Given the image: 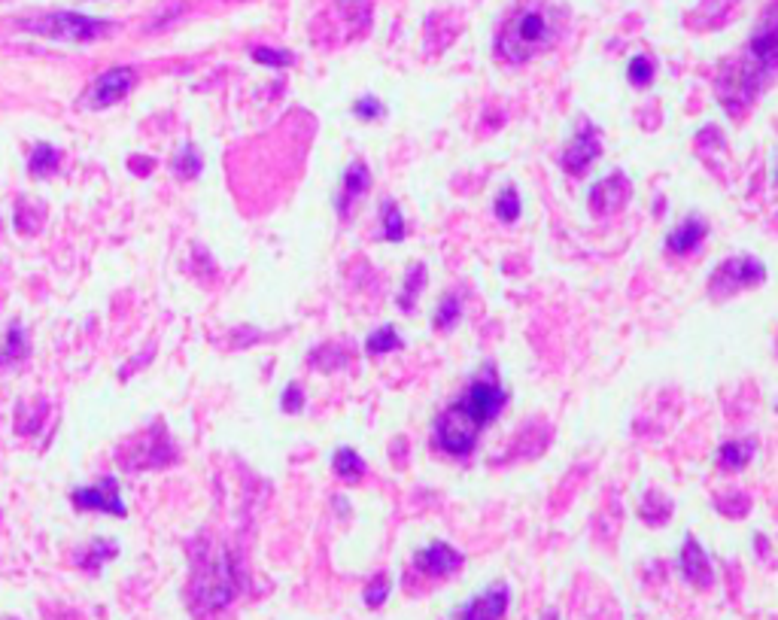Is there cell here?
I'll use <instances>...</instances> for the list:
<instances>
[{"mask_svg": "<svg viewBox=\"0 0 778 620\" xmlns=\"http://www.w3.org/2000/svg\"><path fill=\"white\" fill-rule=\"evenodd\" d=\"M775 73H778V4H769L760 13L739 58L727 61L715 80V95L727 110V116L742 119Z\"/></svg>", "mask_w": 778, "mask_h": 620, "instance_id": "obj_2", "label": "cell"}, {"mask_svg": "<svg viewBox=\"0 0 778 620\" xmlns=\"http://www.w3.org/2000/svg\"><path fill=\"white\" fill-rule=\"evenodd\" d=\"M766 280V265L757 259V256H730V259H724L715 271H712V277H709V295L715 298V301H724V298H730V295H736V292H742V289H754V286H760Z\"/></svg>", "mask_w": 778, "mask_h": 620, "instance_id": "obj_6", "label": "cell"}, {"mask_svg": "<svg viewBox=\"0 0 778 620\" xmlns=\"http://www.w3.org/2000/svg\"><path fill=\"white\" fill-rule=\"evenodd\" d=\"M627 80L633 89H651L654 80H657V61L651 55H633L630 64H627Z\"/></svg>", "mask_w": 778, "mask_h": 620, "instance_id": "obj_24", "label": "cell"}, {"mask_svg": "<svg viewBox=\"0 0 778 620\" xmlns=\"http://www.w3.org/2000/svg\"><path fill=\"white\" fill-rule=\"evenodd\" d=\"M380 225H383L380 228L383 241H389V244H402L405 241L408 225H405L402 207L393 198H383V204H380Z\"/></svg>", "mask_w": 778, "mask_h": 620, "instance_id": "obj_20", "label": "cell"}, {"mask_svg": "<svg viewBox=\"0 0 778 620\" xmlns=\"http://www.w3.org/2000/svg\"><path fill=\"white\" fill-rule=\"evenodd\" d=\"M602 155V134L599 125H593L587 116H578L575 122V134L566 143L563 155H560V165L569 177H587L590 165Z\"/></svg>", "mask_w": 778, "mask_h": 620, "instance_id": "obj_7", "label": "cell"}, {"mask_svg": "<svg viewBox=\"0 0 778 620\" xmlns=\"http://www.w3.org/2000/svg\"><path fill=\"white\" fill-rule=\"evenodd\" d=\"M70 502L76 511H101V514H113V517L128 514V505L122 502V493H119V481L113 475L101 478L92 487H76L70 493Z\"/></svg>", "mask_w": 778, "mask_h": 620, "instance_id": "obj_8", "label": "cell"}, {"mask_svg": "<svg viewBox=\"0 0 778 620\" xmlns=\"http://www.w3.org/2000/svg\"><path fill=\"white\" fill-rule=\"evenodd\" d=\"M775 411H778V405H775Z\"/></svg>", "mask_w": 778, "mask_h": 620, "instance_id": "obj_35", "label": "cell"}, {"mask_svg": "<svg viewBox=\"0 0 778 620\" xmlns=\"http://www.w3.org/2000/svg\"><path fill=\"white\" fill-rule=\"evenodd\" d=\"M137 83V73L131 67H110L104 70L98 80L92 83V89L86 92V107L92 110H107L113 104H119Z\"/></svg>", "mask_w": 778, "mask_h": 620, "instance_id": "obj_9", "label": "cell"}, {"mask_svg": "<svg viewBox=\"0 0 778 620\" xmlns=\"http://www.w3.org/2000/svg\"><path fill=\"white\" fill-rule=\"evenodd\" d=\"M508 605H511V590H508V584L496 581V584L484 587L478 596H472L465 605H459L453 620H505Z\"/></svg>", "mask_w": 778, "mask_h": 620, "instance_id": "obj_10", "label": "cell"}, {"mask_svg": "<svg viewBox=\"0 0 778 620\" xmlns=\"http://www.w3.org/2000/svg\"><path fill=\"white\" fill-rule=\"evenodd\" d=\"M630 198H633V183H630L627 174H620V171L602 177L596 186H590V195H587L593 216H611L617 210H624Z\"/></svg>", "mask_w": 778, "mask_h": 620, "instance_id": "obj_11", "label": "cell"}, {"mask_svg": "<svg viewBox=\"0 0 778 620\" xmlns=\"http://www.w3.org/2000/svg\"><path fill=\"white\" fill-rule=\"evenodd\" d=\"M332 469L344 484H359L368 475V462L353 447H338L332 456Z\"/></svg>", "mask_w": 778, "mask_h": 620, "instance_id": "obj_18", "label": "cell"}, {"mask_svg": "<svg viewBox=\"0 0 778 620\" xmlns=\"http://www.w3.org/2000/svg\"><path fill=\"white\" fill-rule=\"evenodd\" d=\"M465 563L462 551H456L447 541H432V545L420 548L414 554V569L426 578H447L453 572H459Z\"/></svg>", "mask_w": 778, "mask_h": 620, "instance_id": "obj_14", "label": "cell"}, {"mask_svg": "<svg viewBox=\"0 0 778 620\" xmlns=\"http://www.w3.org/2000/svg\"><path fill=\"white\" fill-rule=\"evenodd\" d=\"M389 593H393V578H389V575H377V578H371V581L365 584L362 599H365L368 608H380V605H386Z\"/></svg>", "mask_w": 778, "mask_h": 620, "instance_id": "obj_29", "label": "cell"}, {"mask_svg": "<svg viewBox=\"0 0 778 620\" xmlns=\"http://www.w3.org/2000/svg\"><path fill=\"white\" fill-rule=\"evenodd\" d=\"M244 590V572L235 551L216 548L210 541H198V551L192 560V608L201 614L222 611L235 602Z\"/></svg>", "mask_w": 778, "mask_h": 620, "instance_id": "obj_4", "label": "cell"}, {"mask_svg": "<svg viewBox=\"0 0 778 620\" xmlns=\"http://www.w3.org/2000/svg\"><path fill=\"white\" fill-rule=\"evenodd\" d=\"M116 554H119V545L113 538H95L86 551L76 554V563H80L83 572H101L110 560H116Z\"/></svg>", "mask_w": 778, "mask_h": 620, "instance_id": "obj_19", "label": "cell"}, {"mask_svg": "<svg viewBox=\"0 0 778 620\" xmlns=\"http://www.w3.org/2000/svg\"><path fill=\"white\" fill-rule=\"evenodd\" d=\"M426 274L429 271H426L423 262H411L408 265V271L402 277V292L396 298V304L402 307V314H414V310H417V298H420V292L426 289V280H429Z\"/></svg>", "mask_w": 778, "mask_h": 620, "instance_id": "obj_17", "label": "cell"}, {"mask_svg": "<svg viewBox=\"0 0 778 620\" xmlns=\"http://www.w3.org/2000/svg\"><path fill=\"white\" fill-rule=\"evenodd\" d=\"M250 55H253V61H256V64H268V67H289V64H295V55H292V52H286V49L256 46Z\"/></svg>", "mask_w": 778, "mask_h": 620, "instance_id": "obj_30", "label": "cell"}, {"mask_svg": "<svg viewBox=\"0 0 778 620\" xmlns=\"http://www.w3.org/2000/svg\"><path fill=\"white\" fill-rule=\"evenodd\" d=\"M353 116L362 119V122H377V119L386 116V104H383L380 98H374V95H362V98L353 104Z\"/></svg>", "mask_w": 778, "mask_h": 620, "instance_id": "obj_31", "label": "cell"}, {"mask_svg": "<svg viewBox=\"0 0 778 620\" xmlns=\"http://www.w3.org/2000/svg\"><path fill=\"white\" fill-rule=\"evenodd\" d=\"M28 356V335L19 323H10L7 338L0 344V368H13Z\"/></svg>", "mask_w": 778, "mask_h": 620, "instance_id": "obj_22", "label": "cell"}, {"mask_svg": "<svg viewBox=\"0 0 778 620\" xmlns=\"http://www.w3.org/2000/svg\"><path fill=\"white\" fill-rule=\"evenodd\" d=\"M399 347H405V341L399 338V332H396L393 323H383L380 329H374V332L365 338V353H368V356H386V353H396Z\"/></svg>", "mask_w": 778, "mask_h": 620, "instance_id": "obj_23", "label": "cell"}, {"mask_svg": "<svg viewBox=\"0 0 778 620\" xmlns=\"http://www.w3.org/2000/svg\"><path fill=\"white\" fill-rule=\"evenodd\" d=\"M435 329L438 332H450L459 320H462V298L459 295H444L435 307Z\"/></svg>", "mask_w": 778, "mask_h": 620, "instance_id": "obj_27", "label": "cell"}, {"mask_svg": "<svg viewBox=\"0 0 778 620\" xmlns=\"http://www.w3.org/2000/svg\"><path fill=\"white\" fill-rule=\"evenodd\" d=\"M368 192H371V168H368L362 159H356V162H350V165L344 168L341 186H338V192H335V210H338V216H341V219H350V213L359 207V201H362Z\"/></svg>", "mask_w": 778, "mask_h": 620, "instance_id": "obj_12", "label": "cell"}, {"mask_svg": "<svg viewBox=\"0 0 778 620\" xmlns=\"http://www.w3.org/2000/svg\"><path fill=\"white\" fill-rule=\"evenodd\" d=\"M280 411L283 414H301L304 411V390L301 383H286V390L280 396Z\"/></svg>", "mask_w": 778, "mask_h": 620, "instance_id": "obj_32", "label": "cell"}, {"mask_svg": "<svg viewBox=\"0 0 778 620\" xmlns=\"http://www.w3.org/2000/svg\"><path fill=\"white\" fill-rule=\"evenodd\" d=\"M508 405V390L496 371L493 362H487L469 383L462 386V393L435 417L432 426V444L444 456L465 459L481 441L484 429L502 414Z\"/></svg>", "mask_w": 778, "mask_h": 620, "instance_id": "obj_1", "label": "cell"}, {"mask_svg": "<svg viewBox=\"0 0 778 620\" xmlns=\"http://www.w3.org/2000/svg\"><path fill=\"white\" fill-rule=\"evenodd\" d=\"M566 16L563 10L544 4V0H529L517 7L496 34V58L508 64H526L544 52H551L563 37Z\"/></svg>", "mask_w": 778, "mask_h": 620, "instance_id": "obj_3", "label": "cell"}, {"mask_svg": "<svg viewBox=\"0 0 778 620\" xmlns=\"http://www.w3.org/2000/svg\"><path fill=\"white\" fill-rule=\"evenodd\" d=\"M757 441L754 438H730L718 447V465L724 472H742L745 465L754 459Z\"/></svg>", "mask_w": 778, "mask_h": 620, "instance_id": "obj_16", "label": "cell"}, {"mask_svg": "<svg viewBox=\"0 0 778 620\" xmlns=\"http://www.w3.org/2000/svg\"><path fill=\"white\" fill-rule=\"evenodd\" d=\"M61 168V149L49 143H37L34 152L28 155V171L34 180H46Z\"/></svg>", "mask_w": 778, "mask_h": 620, "instance_id": "obj_21", "label": "cell"}, {"mask_svg": "<svg viewBox=\"0 0 778 620\" xmlns=\"http://www.w3.org/2000/svg\"><path fill=\"white\" fill-rule=\"evenodd\" d=\"M541 620H560V614L551 608V611H544V614H541Z\"/></svg>", "mask_w": 778, "mask_h": 620, "instance_id": "obj_33", "label": "cell"}, {"mask_svg": "<svg viewBox=\"0 0 778 620\" xmlns=\"http://www.w3.org/2000/svg\"><path fill=\"white\" fill-rule=\"evenodd\" d=\"M493 213H496V219L499 222H505V225H514L517 219H520V213H523V201H520V192H517V186H505L499 195H496V204H493Z\"/></svg>", "mask_w": 778, "mask_h": 620, "instance_id": "obj_25", "label": "cell"}, {"mask_svg": "<svg viewBox=\"0 0 778 620\" xmlns=\"http://www.w3.org/2000/svg\"><path fill=\"white\" fill-rule=\"evenodd\" d=\"M171 171H174L180 180H195V177L204 171V162H201V155H198V149H195L192 143H183V146H180V152L174 155V162H171Z\"/></svg>", "mask_w": 778, "mask_h": 620, "instance_id": "obj_26", "label": "cell"}, {"mask_svg": "<svg viewBox=\"0 0 778 620\" xmlns=\"http://www.w3.org/2000/svg\"><path fill=\"white\" fill-rule=\"evenodd\" d=\"M678 572L687 584L699 587V590H709L715 584V569L712 560L706 554V548L699 545V538L684 535V545L678 551Z\"/></svg>", "mask_w": 778, "mask_h": 620, "instance_id": "obj_13", "label": "cell"}, {"mask_svg": "<svg viewBox=\"0 0 778 620\" xmlns=\"http://www.w3.org/2000/svg\"><path fill=\"white\" fill-rule=\"evenodd\" d=\"M22 28L28 34L37 37H49V40H61V43H92L98 37H107L116 25L107 19H95V16H83V13H43L34 19H25Z\"/></svg>", "mask_w": 778, "mask_h": 620, "instance_id": "obj_5", "label": "cell"}, {"mask_svg": "<svg viewBox=\"0 0 778 620\" xmlns=\"http://www.w3.org/2000/svg\"><path fill=\"white\" fill-rule=\"evenodd\" d=\"M709 238V222L699 213H687L669 235H666V250L672 256H693Z\"/></svg>", "mask_w": 778, "mask_h": 620, "instance_id": "obj_15", "label": "cell"}, {"mask_svg": "<svg viewBox=\"0 0 778 620\" xmlns=\"http://www.w3.org/2000/svg\"><path fill=\"white\" fill-rule=\"evenodd\" d=\"M669 514H672V502L663 493H657V490L645 493V499H642V520L660 526Z\"/></svg>", "mask_w": 778, "mask_h": 620, "instance_id": "obj_28", "label": "cell"}, {"mask_svg": "<svg viewBox=\"0 0 778 620\" xmlns=\"http://www.w3.org/2000/svg\"><path fill=\"white\" fill-rule=\"evenodd\" d=\"M775 186H778V165H775Z\"/></svg>", "mask_w": 778, "mask_h": 620, "instance_id": "obj_34", "label": "cell"}]
</instances>
